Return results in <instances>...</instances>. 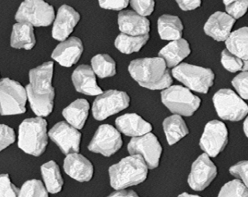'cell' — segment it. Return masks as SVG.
I'll use <instances>...</instances> for the list:
<instances>
[{"mask_svg": "<svg viewBox=\"0 0 248 197\" xmlns=\"http://www.w3.org/2000/svg\"><path fill=\"white\" fill-rule=\"evenodd\" d=\"M54 63L46 62L29 73V84L26 87L31 108L38 117H46L54 110L55 90L52 85Z\"/></svg>", "mask_w": 248, "mask_h": 197, "instance_id": "obj_1", "label": "cell"}, {"mask_svg": "<svg viewBox=\"0 0 248 197\" xmlns=\"http://www.w3.org/2000/svg\"><path fill=\"white\" fill-rule=\"evenodd\" d=\"M128 72L141 87L151 90H164L173 82L166 62L158 56L132 60Z\"/></svg>", "mask_w": 248, "mask_h": 197, "instance_id": "obj_2", "label": "cell"}, {"mask_svg": "<svg viewBox=\"0 0 248 197\" xmlns=\"http://www.w3.org/2000/svg\"><path fill=\"white\" fill-rule=\"evenodd\" d=\"M148 168L140 155H130L109 168L110 183L117 190L143 183L147 178Z\"/></svg>", "mask_w": 248, "mask_h": 197, "instance_id": "obj_3", "label": "cell"}, {"mask_svg": "<svg viewBox=\"0 0 248 197\" xmlns=\"http://www.w3.org/2000/svg\"><path fill=\"white\" fill-rule=\"evenodd\" d=\"M48 144L47 122L42 117L23 120L19 127L18 146L26 154L40 156Z\"/></svg>", "mask_w": 248, "mask_h": 197, "instance_id": "obj_4", "label": "cell"}, {"mask_svg": "<svg viewBox=\"0 0 248 197\" xmlns=\"http://www.w3.org/2000/svg\"><path fill=\"white\" fill-rule=\"evenodd\" d=\"M161 99L166 108L174 115L187 117L193 116L201 104L200 97L180 85H171L162 90Z\"/></svg>", "mask_w": 248, "mask_h": 197, "instance_id": "obj_5", "label": "cell"}, {"mask_svg": "<svg viewBox=\"0 0 248 197\" xmlns=\"http://www.w3.org/2000/svg\"><path fill=\"white\" fill-rule=\"evenodd\" d=\"M172 73L187 89L205 94L212 87L215 80V74L210 69L188 63H181L175 67Z\"/></svg>", "mask_w": 248, "mask_h": 197, "instance_id": "obj_6", "label": "cell"}, {"mask_svg": "<svg viewBox=\"0 0 248 197\" xmlns=\"http://www.w3.org/2000/svg\"><path fill=\"white\" fill-rule=\"evenodd\" d=\"M27 101V91L21 84L10 78L0 80V115L24 113Z\"/></svg>", "mask_w": 248, "mask_h": 197, "instance_id": "obj_7", "label": "cell"}, {"mask_svg": "<svg viewBox=\"0 0 248 197\" xmlns=\"http://www.w3.org/2000/svg\"><path fill=\"white\" fill-rule=\"evenodd\" d=\"M213 102L220 119L231 122L244 120L248 115V105L232 89H221L214 97Z\"/></svg>", "mask_w": 248, "mask_h": 197, "instance_id": "obj_8", "label": "cell"}, {"mask_svg": "<svg viewBox=\"0 0 248 197\" xmlns=\"http://www.w3.org/2000/svg\"><path fill=\"white\" fill-rule=\"evenodd\" d=\"M17 23H27L32 27H49L55 19L51 5L41 0H27L22 2L15 15Z\"/></svg>", "mask_w": 248, "mask_h": 197, "instance_id": "obj_9", "label": "cell"}, {"mask_svg": "<svg viewBox=\"0 0 248 197\" xmlns=\"http://www.w3.org/2000/svg\"><path fill=\"white\" fill-rule=\"evenodd\" d=\"M129 96L125 92L108 90L97 96L93 101L92 113L95 120L102 121L128 108L130 104Z\"/></svg>", "mask_w": 248, "mask_h": 197, "instance_id": "obj_10", "label": "cell"}, {"mask_svg": "<svg viewBox=\"0 0 248 197\" xmlns=\"http://www.w3.org/2000/svg\"><path fill=\"white\" fill-rule=\"evenodd\" d=\"M228 129L223 122L212 120L206 123L202 133L200 146L210 157H216L227 146Z\"/></svg>", "mask_w": 248, "mask_h": 197, "instance_id": "obj_11", "label": "cell"}, {"mask_svg": "<svg viewBox=\"0 0 248 197\" xmlns=\"http://www.w3.org/2000/svg\"><path fill=\"white\" fill-rule=\"evenodd\" d=\"M128 150L131 155H140L143 158L149 169H155L159 165L162 147L153 133L132 138L128 143Z\"/></svg>", "mask_w": 248, "mask_h": 197, "instance_id": "obj_12", "label": "cell"}, {"mask_svg": "<svg viewBox=\"0 0 248 197\" xmlns=\"http://www.w3.org/2000/svg\"><path fill=\"white\" fill-rule=\"evenodd\" d=\"M123 144L120 132L112 126L104 124L97 128L88 150L108 157L116 154Z\"/></svg>", "mask_w": 248, "mask_h": 197, "instance_id": "obj_13", "label": "cell"}, {"mask_svg": "<svg viewBox=\"0 0 248 197\" xmlns=\"http://www.w3.org/2000/svg\"><path fill=\"white\" fill-rule=\"evenodd\" d=\"M48 136L55 144L58 145L62 153L67 155L78 154L80 151L81 133L67 122L57 123L52 127Z\"/></svg>", "mask_w": 248, "mask_h": 197, "instance_id": "obj_14", "label": "cell"}, {"mask_svg": "<svg viewBox=\"0 0 248 197\" xmlns=\"http://www.w3.org/2000/svg\"><path fill=\"white\" fill-rule=\"evenodd\" d=\"M217 175L216 166L209 155L203 154L193 163L188 177V183L195 191H202L210 186Z\"/></svg>", "mask_w": 248, "mask_h": 197, "instance_id": "obj_15", "label": "cell"}, {"mask_svg": "<svg viewBox=\"0 0 248 197\" xmlns=\"http://www.w3.org/2000/svg\"><path fill=\"white\" fill-rule=\"evenodd\" d=\"M80 19V15L78 12L71 6L63 5L60 7L54 19L52 36L56 40L62 42L67 40Z\"/></svg>", "mask_w": 248, "mask_h": 197, "instance_id": "obj_16", "label": "cell"}, {"mask_svg": "<svg viewBox=\"0 0 248 197\" xmlns=\"http://www.w3.org/2000/svg\"><path fill=\"white\" fill-rule=\"evenodd\" d=\"M83 51L82 41L74 36L57 46L52 53V59L62 67H71L78 62Z\"/></svg>", "mask_w": 248, "mask_h": 197, "instance_id": "obj_17", "label": "cell"}, {"mask_svg": "<svg viewBox=\"0 0 248 197\" xmlns=\"http://www.w3.org/2000/svg\"><path fill=\"white\" fill-rule=\"evenodd\" d=\"M236 20L227 13L217 11L210 15L204 25V32L207 36L217 42H225L232 32Z\"/></svg>", "mask_w": 248, "mask_h": 197, "instance_id": "obj_18", "label": "cell"}, {"mask_svg": "<svg viewBox=\"0 0 248 197\" xmlns=\"http://www.w3.org/2000/svg\"><path fill=\"white\" fill-rule=\"evenodd\" d=\"M118 24L122 33L128 36H145L150 32L149 19L131 10L121 12L118 15Z\"/></svg>", "mask_w": 248, "mask_h": 197, "instance_id": "obj_19", "label": "cell"}, {"mask_svg": "<svg viewBox=\"0 0 248 197\" xmlns=\"http://www.w3.org/2000/svg\"><path fill=\"white\" fill-rule=\"evenodd\" d=\"M63 169L68 176L79 182H88L93 177L92 163L79 154L67 155L63 162Z\"/></svg>", "mask_w": 248, "mask_h": 197, "instance_id": "obj_20", "label": "cell"}, {"mask_svg": "<svg viewBox=\"0 0 248 197\" xmlns=\"http://www.w3.org/2000/svg\"><path fill=\"white\" fill-rule=\"evenodd\" d=\"M72 82L77 91L84 95L99 96L104 93L97 85L95 73L88 65H80L73 72Z\"/></svg>", "mask_w": 248, "mask_h": 197, "instance_id": "obj_21", "label": "cell"}, {"mask_svg": "<svg viewBox=\"0 0 248 197\" xmlns=\"http://www.w3.org/2000/svg\"><path fill=\"white\" fill-rule=\"evenodd\" d=\"M117 129L127 137L136 138L151 133L153 126L136 113H127L115 120Z\"/></svg>", "mask_w": 248, "mask_h": 197, "instance_id": "obj_22", "label": "cell"}, {"mask_svg": "<svg viewBox=\"0 0 248 197\" xmlns=\"http://www.w3.org/2000/svg\"><path fill=\"white\" fill-rule=\"evenodd\" d=\"M191 53L189 42L185 39H180L170 42L161 49L158 57L166 62L169 68L178 67L181 62L189 56Z\"/></svg>", "mask_w": 248, "mask_h": 197, "instance_id": "obj_23", "label": "cell"}, {"mask_svg": "<svg viewBox=\"0 0 248 197\" xmlns=\"http://www.w3.org/2000/svg\"><path fill=\"white\" fill-rule=\"evenodd\" d=\"M90 105L84 98H78L71 102L63 110V117L70 125L77 129H82L88 120Z\"/></svg>", "mask_w": 248, "mask_h": 197, "instance_id": "obj_24", "label": "cell"}, {"mask_svg": "<svg viewBox=\"0 0 248 197\" xmlns=\"http://www.w3.org/2000/svg\"><path fill=\"white\" fill-rule=\"evenodd\" d=\"M10 45L15 49H32L36 45L33 27L27 23L14 24L12 30Z\"/></svg>", "mask_w": 248, "mask_h": 197, "instance_id": "obj_25", "label": "cell"}, {"mask_svg": "<svg viewBox=\"0 0 248 197\" xmlns=\"http://www.w3.org/2000/svg\"><path fill=\"white\" fill-rule=\"evenodd\" d=\"M158 31L162 40L175 41L182 39L184 25L176 15H162L158 19Z\"/></svg>", "mask_w": 248, "mask_h": 197, "instance_id": "obj_26", "label": "cell"}, {"mask_svg": "<svg viewBox=\"0 0 248 197\" xmlns=\"http://www.w3.org/2000/svg\"><path fill=\"white\" fill-rule=\"evenodd\" d=\"M162 127L166 141L170 146L176 144L189 134L186 123L182 116L178 115H172L166 118L162 123Z\"/></svg>", "mask_w": 248, "mask_h": 197, "instance_id": "obj_27", "label": "cell"}, {"mask_svg": "<svg viewBox=\"0 0 248 197\" xmlns=\"http://www.w3.org/2000/svg\"><path fill=\"white\" fill-rule=\"evenodd\" d=\"M227 50L241 60L248 59V27L238 28L231 32L225 41Z\"/></svg>", "mask_w": 248, "mask_h": 197, "instance_id": "obj_28", "label": "cell"}, {"mask_svg": "<svg viewBox=\"0 0 248 197\" xmlns=\"http://www.w3.org/2000/svg\"><path fill=\"white\" fill-rule=\"evenodd\" d=\"M41 173L48 193L54 194L62 191L63 180L59 167L55 162L44 163L41 167Z\"/></svg>", "mask_w": 248, "mask_h": 197, "instance_id": "obj_29", "label": "cell"}, {"mask_svg": "<svg viewBox=\"0 0 248 197\" xmlns=\"http://www.w3.org/2000/svg\"><path fill=\"white\" fill-rule=\"evenodd\" d=\"M149 34L145 36H132L121 33L115 39V46L116 49L124 54H132L140 52L147 43Z\"/></svg>", "mask_w": 248, "mask_h": 197, "instance_id": "obj_30", "label": "cell"}, {"mask_svg": "<svg viewBox=\"0 0 248 197\" xmlns=\"http://www.w3.org/2000/svg\"><path fill=\"white\" fill-rule=\"evenodd\" d=\"M93 72L101 79L111 77L116 74V63L108 54H97L92 59Z\"/></svg>", "mask_w": 248, "mask_h": 197, "instance_id": "obj_31", "label": "cell"}, {"mask_svg": "<svg viewBox=\"0 0 248 197\" xmlns=\"http://www.w3.org/2000/svg\"><path fill=\"white\" fill-rule=\"evenodd\" d=\"M19 197H48V191L40 180H28L19 190Z\"/></svg>", "mask_w": 248, "mask_h": 197, "instance_id": "obj_32", "label": "cell"}, {"mask_svg": "<svg viewBox=\"0 0 248 197\" xmlns=\"http://www.w3.org/2000/svg\"><path fill=\"white\" fill-rule=\"evenodd\" d=\"M218 197H248V188L240 180H231L221 188Z\"/></svg>", "mask_w": 248, "mask_h": 197, "instance_id": "obj_33", "label": "cell"}, {"mask_svg": "<svg viewBox=\"0 0 248 197\" xmlns=\"http://www.w3.org/2000/svg\"><path fill=\"white\" fill-rule=\"evenodd\" d=\"M223 4L226 13L235 20L244 16L248 10V0L223 1Z\"/></svg>", "mask_w": 248, "mask_h": 197, "instance_id": "obj_34", "label": "cell"}, {"mask_svg": "<svg viewBox=\"0 0 248 197\" xmlns=\"http://www.w3.org/2000/svg\"><path fill=\"white\" fill-rule=\"evenodd\" d=\"M221 64L226 70L237 72L242 71L244 61L235 56L227 49H223L221 53Z\"/></svg>", "mask_w": 248, "mask_h": 197, "instance_id": "obj_35", "label": "cell"}, {"mask_svg": "<svg viewBox=\"0 0 248 197\" xmlns=\"http://www.w3.org/2000/svg\"><path fill=\"white\" fill-rule=\"evenodd\" d=\"M232 85L243 99H248V71H242L232 80Z\"/></svg>", "mask_w": 248, "mask_h": 197, "instance_id": "obj_36", "label": "cell"}, {"mask_svg": "<svg viewBox=\"0 0 248 197\" xmlns=\"http://www.w3.org/2000/svg\"><path fill=\"white\" fill-rule=\"evenodd\" d=\"M19 191L8 174L0 175V197H19Z\"/></svg>", "mask_w": 248, "mask_h": 197, "instance_id": "obj_37", "label": "cell"}, {"mask_svg": "<svg viewBox=\"0 0 248 197\" xmlns=\"http://www.w3.org/2000/svg\"><path fill=\"white\" fill-rule=\"evenodd\" d=\"M129 4L136 14L145 18L146 16L152 15L155 10V2L153 0H149V1L132 0Z\"/></svg>", "mask_w": 248, "mask_h": 197, "instance_id": "obj_38", "label": "cell"}, {"mask_svg": "<svg viewBox=\"0 0 248 197\" xmlns=\"http://www.w3.org/2000/svg\"><path fill=\"white\" fill-rule=\"evenodd\" d=\"M230 172L248 188V160L239 162L232 166L230 168Z\"/></svg>", "mask_w": 248, "mask_h": 197, "instance_id": "obj_39", "label": "cell"}, {"mask_svg": "<svg viewBox=\"0 0 248 197\" xmlns=\"http://www.w3.org/2000/svg\"><path fill=\"white\" fill-rule=\"evenodd\" d=\"M16 141V135L11 127L0 124V152L13 144Z\"/></svg>", "mask_w": 248, "mask_h": 197, "instance_id": "obj_40", "label": "cell"}, {"mask_svg": "<svg viewBox=\"0 0 248 197\" xmlns=\"http://www.w3.org/2000/svg\"><path fill=\"white\" fill-rule=\"evenodd\" d=\"M99 6L105 10L121 11L125 9L129 5V1L127 0H115V1H99Z\"/></svg>", "mask_w": 248, "mask_h": 197, "instance_id": "obj_41", "label": "cell"}, {"mask_svg": "<svg viewBox=\"0 0 248 197\" xmlns=\"http://www.w3.org/2000/svg\"><path fill=\"white\" fill-rule=\"evenodd\" d=\"M178 6L184 11H191V10H194L197 8L201 6V1H176Z\"/></svg>", "mask_w": 248, "mask_h": 197, "instance_id": "obj_42", "label": "cell"}, {"mask_svg": "<svg viewBox=\"0 0 248 197\" xmlns=\"http://www.w3.org/2000/svg\"><path fill=\"white\" fill-rule=\"evenodd\" d=\"M108 197H140L136 194V192L133 190H118V191L114 192L111 195H109Z\"/></svg>", "mask_w": 248, "mask_h": 197, "instance_id": "obj_43", "label": "cell"}, {"mask_svg": "<svg viewBox=\"0 0 248 197\" xmlns=\"http://www.w3.org/2000/svg\"><path fill=\"white\" fill-rule=\"evenodd\" d=\"M243 128H244V132H245V135H246L247 138L248 139V116H247L245 122H244Z\"/></svg>", "mask_w": 248, "mask_h": 197, "instance_id": "obj_44", "label": "cell"}, {"mask_svg": "<svg viewBox=\"0 0 248 197\" xmlns=\"http://www.w3.org/2000/svg\"><path fill=\"white\" fill-rule=\"evenodd\" d=\"M179 197H201L199 196L192 195V194H187V193H184V194H180Z\"/></svg>", "mask_w": 248, "mask_h": 197, "instance_id": "obj_45", "label": "cell"}, {"mask_svg": "<svg viewBox=\"0 0 248 197\" xmlns=\"http://www.w3.org/2000/svg\"><path fill=\"white\" fill-rule=\"evenodd\" d=\"M242 71H248V60L244 61Z\"/></svg>", "mask_w": 248, "mask_h": 197, "instance_id": "obj_46", "label": "cell"}]
</instances>
